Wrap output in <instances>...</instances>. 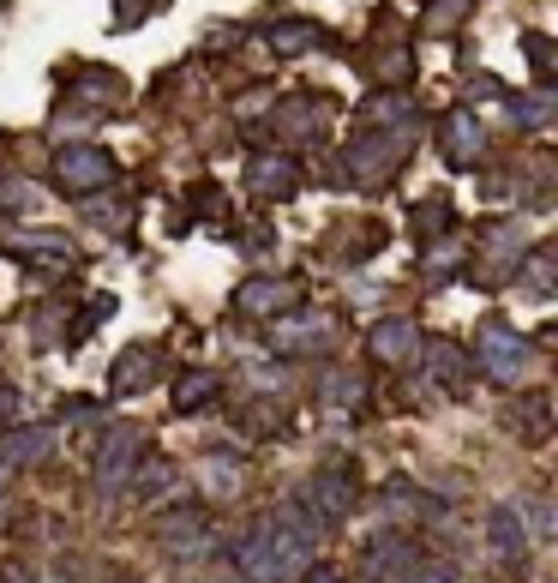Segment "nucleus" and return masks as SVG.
Here are the masks:
<instances>
[{
  "label": "nucleus",
  "mask_w": 558,
  "mask_h": 583,
  "mask_svg": "<svg viewBox=\"0 0 558 583\" xmlns=\"http://www.w3.org/2000/svg\"><path fill=\"white\" fill-rule=\"evenodd\" d=\"M319 536H324V517H312L307 505H283L264 529H252V541L240 548V565H247L252 583H288L312 560Z\"/></svg>",
  "instance_id": "obj_1"
},
{
  "label": "nucleus",
  "mask_w": 558,
  "mask_h": 583,
  "mask_svg": "<svg viewBox=\"0 0 558 583\" xmlns=\"http://www.w3.org/2000/svg\"><path fill=\"white\" fill-rule=\"evenodd\" d=\"M475 355H480V373L487 379H499V385H516V379L535 367V349H528V337L523 332H511V325H480V337H475Z\"/></svg>",
  "instance_id": "obj_2"
},
{
  "label": "nucleus",
  "mask_w": 558,
  "mask_h": 583,
  "mask_svg": "<svg viewBox=\"0 0 558 583\" xmlns=\"http://www.w3.org/2000/svg\"><path fill=\"white\" fill-rule=\"evenodd\" d=\"M55 181H60V193L84 199V193H96V187L114 181V157H109L103 145H60Z\"/></svg>",
  "instance_id": "obj_3"
},
{
  "label": "nucleus",
  "mask_w": 558,
  "mask_h": 583,
  "mask_svg": "<svg viewBox=\"0 0 558 583\" xmlns=\"http://www.w3.org/2000/svg\"><path fill=\"white\" fill-rule=\"evenodd\" d=\"M402 145H409V133H366L361 145L349 150V181H366V187H378V181H390V175H397V157H402Z\"/></svg>",
  "instance_id": "obj_4"
},
{
  "label": "nucleus",
  "mask_w": 558,
  "mask_h": 583,
  "mask_svg": "<svg viewBox=\"0 0 558 583\" xmlns=\"http://www.w3.org/2000/svg\"><path fill=\"white\" fill-rule=\"evenodd\" d=\"M235 301L247 313H259V319H283V313H295L307 301V283L300 277H252V283H240Z\"/></svg>",
  "instance_id": "obj_5"
},
{
  "label": "nucleus",
  "mask_w": 558,
  "mask_h": 583,
  "mask_svg": "<svg viewBox=\"0 0 558 583\" xmlns=\"http://www.w3.org/2000/svg\"><path fill=\"white\" fill-rule=\"evenodd\" d=\"M138 463V427H109L103 451H96V481H103V493H114L126 475H133Z\"/></svg>",
  "instance_id": "obj_6"
},
{
  "label": "nucleus",
  "mask_w": 558,
  "mask_h": 583,
  "mask_svg": "<svg viewBox=\"0 0 558 583\" xmlns=\"http://www.w3.org/2000/svg\"><path fill=\"white\" fill-rule=\"evenodd\" d=\"M445 150H451L456 169H475V162H480V150H487V133H480L475 109H456V115L445 121Z\"/></svg>",
  "instance_id": "obj_7"
},
{
  "label": "nucleus",
  "mask_w": 558,
  "mask_h": 583,
  "mask_svg": "<svg viewBox=\"0 0 558 583\" xmlns=\"http://www.w3.org/2000/svg\"><path fill=\"white\" fill-rule=\"evenodd\" d=\"M157 536L169 553H205L210 548V517L205 512H174V517H162Z\"/></svg>",
  "instance_id": "obj_8"
},
{
  "label": "nucleus",
  "mask_w": 558,
  "mask_h": 583,
  "mask_svg": "<svg viewBox=\"0 0 558 583\" xmlns=\"http://www.w3.org/2000/svg\"><path fill=\"white\" fill-rule=\"evenodd\" d=\"M421 349V332H414L409 319H385V325H373V332H366V355H378V361H409V355Z\"/></svg>",
  "instance_id": "obj_9"
},
{
  "label": "nucleus",
  "mask_w": 558,
  "mask_h": 583,
  "mask_svg": "<svg viewBox=\"0 0 558 583\" xmlns=\"http://www.w3.org/2000/svg\"><path fill=\"white\" fill-rule=\"evenodd\" d=\"M487 536H492V553H504V560H523L528 553V529H523V517H516V505H492Z\"/></svg>",
  "instance_id": "obj_10"
},
{
  "label": "nucleus",
  "mask_w": 558,
  "mask_h": 583,
  "mask_svg": "<svg viewBox=\"0 0 558 583\" xmlns=\"http://www.w3.org/2000/svg\"><path fill=\"white\" fill-rule=\"evenodd\" d=\"M150 379H157V349H126L121 361H114V373H109V391L133 397V391L150 385Z\"/></svg>",
  "instance_id": "obj_11"
},
{
  "label": "nucleus",
  "mask_w": 558,
  "mask_h": 583,
  "mask_svg": "<svg viewBox=\"0 0 558 583\" xmlns=\"http://www.w3.org/2000/svg\"><path fill=\"white\" fill-rule=\"evenodd\" d=\"M48 446H55V434H48V427H19V434L0 439V463H7V469L36 463V458H48Z\"/></svg>",
  "instance_id": "obj_12"
},
{
  "label": "nucleus",
  "mask_w": 558,
  "mask_h": 583,
  "mask_svg": "<svg viewBox=\"0 0 558 583\" xmlns=\"http://www.w3.org/2000/svg\"><path fill=\"white\" fill-rule=\"evenodd\" d=\"M247 181L259 187V193H276V199H288V193H295V187H300V169H295V162H288V157H259V162H252V169H247Z\"/></svg>",
  "instance_id": "obj_13"
},
{
  "label": "nucleus",
  "mask_w": 558,
  "mask_h": 583,
  "mask_svg": "<svg viewBox=\"0 0 558 583\" xmlns=\"http://www.w3.org/2000/svg\"><path fill=\"white\" fill-rule=\"evenodd\" d=\"M312 493L324 500V512H331V517H349L354 500H361L354 481H349V469H319V475H312Z\"/></svg>",
  "instance_id": "obj_14"
},
{
  "label": "nucleus",
  "mask_w": 558,
  "mask_h": 583,
  "mask_svg": "<svg viewBox=\"0 0 558 583\" xmlns=\"http://www.w3.org/2000/svg\"><path fill=\"white\" fill-rule=\"evenodd\" d=\"M324 109H331L324 97H295V103L283 109V121H276V126H283L288 138H312V133L324 126Z\"/></svg>",
  "instance_id": "obj_15"
},
{
  "label": "nucleus",
  "mask_w": 558,
  "mask_h": 583,
  "mask_svg": "<svg viewBox=\"0 0 558 583\" xmlns=\"http://www.w3.org/2000/svg\"><path fill=\"white\" fill-rule=\"evenodd\" d=\"M223 397V379L217 373H181L174 379V410H205V403Z\"/></svg>",
  "instance_id": "obj_16"
},
{
  "label": "nucleus",
  "mask_w": 558,
  "mask_h": 583,
  "mask_svg": "<svg viewBox=\"0 0 558 583\" xmlns=\"http://www.w3.org/2000/svg\"><path fill=\"white\" fill-rule=\"evenodd\" d=\"M504 109H511L516 126H528V133H535V126L553 121V91H511V97H504Z\"/></svg>",
  "instance_id": "obj_17"
},
{
  "label": "nucleus",
  "mask_w": 558,
  "mask_h": 583,
  "mask_svg": "<svg viewBox=\"0 0 558 583\" xmlns=\"http://www.w3.org/2000/svg\"><path fill=\"white\" fill-rule=\"evenodd\" d=\"M402 115H409V97H402V91H385V97H373V103L361 109L366 133H397Z\"/></svg>",
  "instance_id": "obj_18"
},
{
  "label": "nucleus",
  "mask_w": 558,
  "mask_h": 583,
  "mask_svg": "<svg viewBox=\"0 0 558 583\" xmlns=\"http://www.w3.org/2000/svg\"><path fill=\"white\" fill-rule=\"evenodd\" d=\"M319 397L337 403V410H354V403H366V379L342 373V367H331V373H319Z\"/></svg>",
  "instance_id": "obj_19"
},
{
  "label": "nucleus",
  "mask_w": 558,
  "mask_h": 583,
  "mask_svg": "<svg viewBox=\"0 0 558 583\" xmlns=\"http://www.w3.org/2000/svg\"><path fill=\"white\" fill-rule=\"evenodd\" d=\"M312 43H319V24H307V19L271 24V48H276V55H300V48H312Z\"/></svg>",
  "instance_id": "obj_20"
},
{
  "label": "nucleus",
  "mask_w": 558,
  "mask_h": 583,
  "mask_svg": "<svg viewBox=\"0 0 558 583\" xmlns=\"http://www.w3.org/2000/svg\"><path fill=\"white\" fill-rule=\"evenodd\" d=\"M319 337H324V319H319V313H307V319H295V325H276V344H283V349L319 344Z\"/></svg>",
  "instance_id": "obj_21"
},
{
  "label": "nucleus",
  "mask_w": 558,
  "mask_h": 583,
  "mask_svg": "<svg viewBox=\"0 0 558 583\" xmlns=\"http://www.w3.org/2000/svg\"><path fill=\"white\" fill-rule=\"evenodd\" d=\"M24 253H36L43 265H67L72 259V240L67 235H24Z\"/></svg>",
  "instance_id": "obj_22"
},
{
  "label": "nucleus",
  "mask_w": 558,
  "mask_h": 583,
  "mask_svg": "<svg viewBox=\"0 0 558 583\" xmlns=\"http://www.w3.org/2000/svg\"><path fill=\"white\" fill-rule=\"evenodd\" d=\"M468 7H475V0H433V7H426V31H433V36H445V31H451L456 19H463Z\"/></svg>",
  "instance_id": "obj_23"
},
{
  "label": "nucleus",
  "mask_w": 558,
  "mask_h": 583,
  "mask_svg": "<svg viewBox=\"0 0 558 583\" xmlns=\"http://www.w3.org/2000/svg\"><path fill=\"white\" fill-rule=\"evenodd\" d=\"M421 235H439V229H451V205L445 199H433V205H421V223H414Z\"/></svg>",
  "instance_id": "obj_24"
},
{
  "label": "nucleus",
  "mask_w": 558,
  "mask_h": 583,
  "mask_svg": "<svg viewBox=\"0 0 558 583\" xmlns=\"http://www.w3.org/2000/svg\"><path fill=\"white\" fill-rule=\"evenodd\" d=\"M456 271V240H439L433 253H426V277H451Z\"/></svg>",
  "instance_id": "obj_25"
},
{
  "label": "nucleus",
  "mask_w": 558,
  "mask_h": 583,
  "mask_svg": "<svg viewBox=\"0 0 558 583\" xmlns=\"http://www.w3.org/2000/svg\"><path fill=\"white\" fill-rule=\"evenodd\" d=\"M523 48H528V60L540 67V79H547V72H553V43H547L540 31H528V36H523Z\"/></svg>",
  "instance_id": "obj_26"
},
{
  "label": "nucleus",
  "mask_w": 558,
  "mask_h": 583,
  "mask_svg": "<svg viewBox=\"0 0 558 583\" xmlns=\"http://www.w3.org/2000/svg\"><path fill=\"white\" fill-rule=\"evenodd\" d=\"M205 481H210V487H223V493L240 487V463H217V458H210L205 463Z\"/></svg>",
  "instance_id": "obj_27"
},
{
  "label": "nucleus",
  "mask_w": 558,
  "mask_h": 583,
  "mask_svg": "<svg viewBox=\"0 0 558 583\" xmlns=\"http://www.w3.org/2000/svg\"><path fill=\"white\" fill-rule=\"evenodd\" d=\"M528 283H535V289H553V247H540L535 259H528Z\"/></svg>",
  "instance_id": "obj_28"
},
{
  "label": "nucleus",
  "mask_w": 558,
  "mask_h": 583,
  "mask_svg": "<svg viewBox=\"0 0 558 583\" xmlns=\"http://www.w3.org/2000/svg\"><path fill=\"white\" fill-rule=\"evenodd\" d=\"M193 205H198V211H205V217H210V211H228V199L217 193V187H193Z\"/></svg>",
  "instance_id": "obj_29"
},
{
  "label": "nucleus",
  "mask_w": 558,
  "mask_h": 583,
  "mask_svg": "<svg viewBox=\"0 0 558 583\" xmlns=\"http://www.w3.org/2000/svg\"><path fill=\"white\" fill-rule=\"evenodd\" d=\"M12 410H19V391L0 385V422H12Z\"/></svg>",
  "instance_id": "obj_30"
},
{
  "label": "nucleus",
  "mask_w": 558,
  "mask_h": 583,
  "mask_svg": "<svg viewBox=\"0 0 558 583\" xmlns=\"http://www.w3.org/2000/svg\"><path fill=\"white\" fill-rule=\"evenodd\" d=\"M312 583H337V578H331V572H319V578H312Z\"/></svg>",
  "instance_id": "obj_31"
},
{
  "label": "nucleus",
  "mask_w": 558,
  "mask_h": 583,
  "mask_svg": "<svg viewBox=\"0 0 558 583\" xmlns=\"http://www.w3.org/2000/svg\"><path fill=\"white\" fill-rule=\"evenodd\" d=\"M0 481H7V463H0Z\"/></svg>",
  "instance_id": "obj_32"
}]
</instances>
